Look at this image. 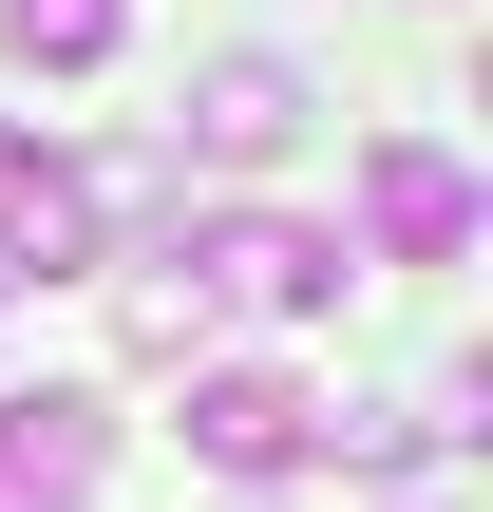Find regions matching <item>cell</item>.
<instances>
[{
    "label": "cell",
    "instance_id": "6da1fadb",
    "mask_svg": "<svg viewBox=\"0 0 493 512\" xmlns=\"http://www.w3.org/2000/svg\"><path fill=\"white\" fill-rule=\"evenodd\" d=\"M171 266L209 285V323H228V304H247V323H304V304H342V228H285V209H209Z\"/></svg>",
    "mask_w": 493,
    "mask_h": 512
},
{
    "label": "cell",
    "instance_id": "3957f363",
    "mask_svg": "<svg viewBox=\"0 0 493 512\" xmlns=\"http://www.w3.org/2000/svg\"><path fill=\"white\" fill-rule=\"evenodd\" d=\"M304 437H323L304 380H266V361H190V456H209V475L266 494V475H304Z\"/></svg>",
    "mask_w": 493,
    "mask_h": 512
},
{
    "label": "cell",
    "instance_id": "8992f818",
    "mask_svg": "<svg viewBox=\"0 0 493 512\" xmlns=\"http://www.w3.org/2000/svg\"><path fill=\"white\" fill-rule=\"evenodd\" d=\"M95 266V190L57 152H0V285H76Z\"/></svg>",
    "mask_w": 493,
    "mask_h": 512
},
{
    "label": "cell",
    "instance_id": "277c9868",
    "mask_svg": "<svg viewBox=\"0 0 493 512\" xmlns=\"http://www.w3.org/2000/svg\"><path fill=\"white\" fill-rule=\"evenodd\" d=\"M361 228H380V266H456V247H475V171H456L437 133H380V152H361Z\"/></svg>",
    "mask_w": 493,
    "mask_h": 512
},
{
    "label": "cell",
    "instance_id": "7a4b0ae2",
    "mask_svg": "<svg viewBox=\"0 0 493 512\" xmlns=\"http://www.w3.org/2000/svg\"><path fill=\"white\" fill-rule=\"evenodd\" d=\"M304 114H323V95H304L285 57H209V76H190V114H171V152H190V171H285V152H304Z\"/></svg>",
    "mask_w": 493,
    "mask_h": 512
},
{
    "label": "cell",
    "instance_id": "ba28073f",
    "mask_svg": "<svg viewBox=\"0 0 493 512\" xmlns=\"http://www.w3.org/2000/svg\"><path fill=\"white\" fill-rule=\"evenodd\" d=\"M114 38H133V0H0V57L19 76H95Z\"/></svg>",
    "mask_w": 493,
    "mask_h": 512
},
{
    "label": "cell",
    "instance_id": "5b68a950",
    "mask_svg": "<svg viewBox=\"0 0 493 512\" xmlns=\"http://www.w3.org/2000/svg\"><path fill=\"white\" fill-rule=\"evenodd\" d=\"M114 475V418L76 399V380H38V399H0V512H76Z\"/></svg>",
    "mask_w": 493,
    "mask_h": 512
},
{
    "label": "cell",
    "instance_id": "52a82bcc",
    "mask_svg": "<svg viewBox=\"0 0 493 512\" xmlns=\"http://www.w3.org/2000/svg\"><path fill=\"white\" fill-rule=\"evenodd\" d=\"M114 342H133V361H209V285H190L171 247H114Z\"/></svg>",
    "mask_w": 493,
    "mask_h": 512
}]
</instances>
